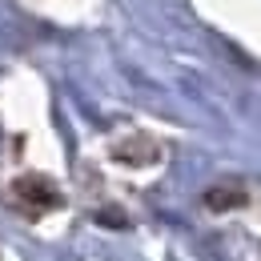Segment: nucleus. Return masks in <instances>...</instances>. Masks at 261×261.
<instances>
[{
	"mask_svg": "<svg viewBox=\"0 0 261 261\" xmlns=\"http://www.w3.org/2000/svg\"><path fill=\"white\" fill-rule=\"evenodd\" d=\"M205 205L217 209V213L237 209V205H245V189H237V185H229V189H209V193H205Z\"/></svg>",
	"mask_w": 261,
	"mask_h": 261,
	"instance_id": "2",
	"label": "nucleus"
},
{
	"mask_svg": "<svg viewBox=\"0 0 261 261\" xmlns=\"http://www.w3.org/2000/svg\"><path fill=\"white\" fill-rule=\"evenodd\" d=\"M16 197L33 209V213H44V209H57L61 205V193L48 177H20L16 181Z\"/></svg>",
	"mask_w": 261,
	"mask_h": 261,
	"instance_id": "1",
	"label": "nucleus"
}]
</instances>
